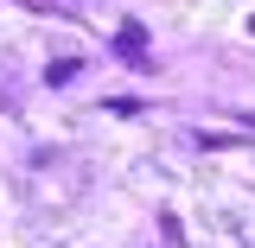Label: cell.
<instances>
[{
	"label": "cell",
	"mask_w": 255,
	"mask_h": 248,
	"mask_svg": "<svg viewBox=\"0 0 255 248\" xmlns=\"http://www.w3.org/2000/svg\"><path fill=\"white\" fill-rule=\"evenodd\" d=\"M77 70H83V58H51V70H45V83H51V89H58V83H70V77H77Z\"/></svg>",
	"instance_id": "obj_2"
},
{
	"label": "cell",
	"mask_w": 255,
	"mask_h": 248,
	"mask_svg": "<svg viewBox=\"0 0 255 248\" xmlns=\"http://www.w3.org/2000/svg\"><path fill=\"white\" fill-rule=\"evenodd\" d=\"M115 58H128V64L147 58V26H122L115 32Z\"/></svg>",
	"instance_id": "obj_1"
},
{
	"label": "cell",
	"mask_w": 255,
	"mask_h": 248,
	"mask_svg": "<svg viewBox=\"0 0 255 248\" xmlns=\"http://www.w3.org/2000/svg\"><path fill=\"white\" fill-rule=\"evenodd\" d=\"M249 32H255V19H249Z\"/></svg>",
	"instance_id": "obj_4"
},
{
	"label": "cell",
	"mask_w": 255,
	"mask_h": 248,
	"mask_svg": "<svg viewBox=\"0 0 255 248\" xmlns=\"http://www.w3.org/2000/svg\"><path fill=\"white\" fill-rule=\"evenodd\" d=\"M13 6H26V13H51V0H13Z\"/></svg>",
	"instance_id": "obj_3"
}]
</instances>
